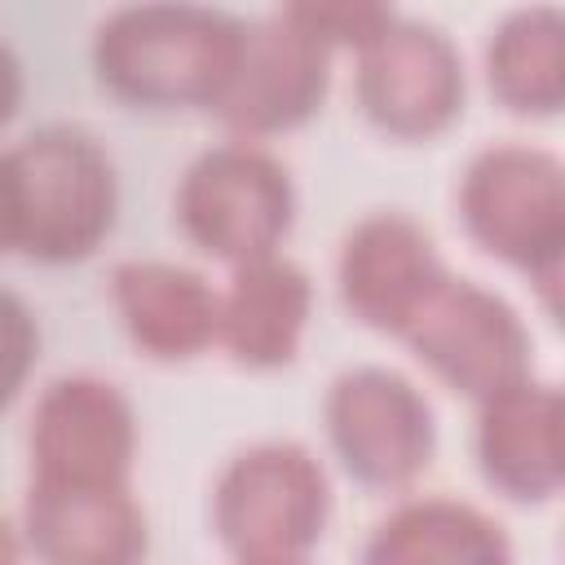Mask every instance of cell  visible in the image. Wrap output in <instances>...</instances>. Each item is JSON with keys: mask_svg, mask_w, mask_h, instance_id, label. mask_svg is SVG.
<instances>
[{"mask_svg": "<svg viewBox=\"0 0 565 565\" xmlns=\"http://www.w3.org/2000/svg\"><path fill=\"white\" fill-rule=\"evenodd\" d=\"M247 22L207 4L110 9L88 44L97 84L137 110H212L238 66Z\"/></svg>", "mask_w": 565, "mask_h": 565, "instance_id": "1", "label": "cell"}, {"mask_svg": "<svg viewBox=\"0 0 565 565\" xmlns=\"http://www.w3.org/2000/svg\"><path fill=\"white\" fill-rule=\"evenodd\" d=\"M459 225L472 247L516 269L547 318L561 313L565 274V168L530 141L481 146L455 190Z\"/></svg>", "mask_w": 565, "mask_h": 565, "instance_id": "2", "label": "cell"}, {"mask_svg": "<svg viewBox=\"0 0 565 565\" xmlns=\"http://www.w3.org/2000/svg\"><path fill=\"white\" fill-rule=\"evenodd\" d=\"M13 190V252L40 265H79L115 230L119 172L110 150L75 128L49 124L4 150Z\"/></svg>", "mask_w": 565, "mask_h": 565, "instance_id": "3", "label": "cell"}, {"mask_svg": "<svg viewBox=\"0 0 565 565\" xmlns=\"http://www.w3.org/2000/svg\"><path fill=\"white\" fill-rule=\"evenodd\" d=\"M331 521V477L300 441H252L212 481V534L234 565L309 561Z\"/></svg>", "mask_w": 565, "mask_h": 565, "instance_id": "4", "label": "cell"}, {"mask_svg": "<svg viewBox=\"0 0 565 565\" xmlns=\"http://www.w3.org/2000/svg\"><path fill=\"white\" fill-rule=\"evenodd\" d=\"M172 212L194 252L238 269L278 256L291 238L296 181L269 146L225 137L185 163Z\"/></svg>", "mask_w": 565, "mask_h": 565, "instance_id": "5", "label": "cell"}, {"mask_svg": "<svg viewBox=\"0 0 565 565\" xmlns=\"http://www.w3.org/2000/svg\"><path fill=\"white\" fill-rule=\"evenodd\" d=\"M411 358L450 393L481 406L534 380V335L490 287L446 274L397 335Z\"/></svg>", "mask_w": 565, "mask_h": 565, "instance_id": "6", "label": "cell"}, {"mask_svg": "<svg viewBox=\"0 0 565 565\" xmlns=\"http://www.w3.org/2000/svg\"><path fill=\"white\" fill-rule=\"evenodd\" d=\"M322 433L335 463L366 490H411L437 455V415L424 388L380 362L340 371L322 397Z\"/></svg>", "mask_w": 565, "mask_h": 565, "instance_id": "7", "label": "cell"}, {"mask_svg": "<svg viewBox=\"0 0 565 565\" xmlns=\"http://www.w3.org/2000/svg\"><path fill=\"white\" fill-rule=\"evenodd\" d=\"M353 97L380 137L402 146L433 141L463 115V53L441 26L397 9L375 40L353 53Z\"/></svg>", "mask_w": 565, "mask_h": 565, "instance_id": "8", "label": "cell"}, {"mask_svg": "<svg viewBox=\"0 0 565 565\" xmlns=\"http://www.w3.org/2000/svg\"><path fill=\"white\" fill-rule=\"evenodd\" d=\"M137 411L102 375H57L26 424V481L44 486H132Z\"/></svg>", "mask_w": 565, "mask_h": 565, "instance_id": "9", "label": "cell"}, {"mask_svg": "<svg viewBox=\"0 0 565 565\" xmlns=\"http://www.w3.org/2000/svg\"><path fill=\"white\" fill-rule=\"evenodd\" d=\"M331 49L309 35L291 9H274L260 22H247L238 66L212 106L230 137L265 146L300 124H309L331 88Z\"/></svg>", "mask_w": 565, "mask_h": 565, "instance_id": "10", "label": "cell"}, {"mask_svg": "<svg viewBox=\"0 0 565 565\" xmlns=\"http://www.w3.org/2000/svg\"><path fill=\"white\" fill-rule=\"evenodd\" d=\"M446 274L450 269L433 234L411 212L397 207L358 216L340 238V256H335V291L344 313L358 327L393 340Z\"/></svg>", "mask_w": 565, "mask_h": 565, "instance_id": "11", "label": "cell"}, {"mask_svg": "<svg viewBox=\"0 0 565 565\" xmlns=\"http://www.w3.org/2000/svg\"><path fill=\"white\" fill-rule=\"evenodd\" d=\"M22 547L35 565H141L150 521L132 486L26 481Z\"/></svg>", "mask_w": 565, "mask_h": 565, "instance_id": "12", "label": "cell"}, {"mask_svg": "<svg viewBox=\"0 0 565 565\" xmlns=\"http://www.w3.org/2000/svg\"><path fill=\"white\" fill-rule=\"evenodd\" d=\"M472 455L481 481L521 508L552 503L565 486V397L547 380H525L477 406Z\"/></svg>", "mask_w": 565, "mask_h": 565, "instance_id": "13", "label": "cell"}, {"mask_svg": "<svg viewBox=\"0 0 565 565\" xmlns=\"http://www.w3.org/2000/svg\"><path fill=\"white\" fill-rule=\"evenodd\" d=\"M110 309L128 344L163 366H181L216 349L221 291L177 260H119L110 269Z\"/></svg>", "mask_w": 565, "mask_h": 565, "instance_id": "14", "label": "cell"}, {"mask_svg": "<svg viewBox=\"0 0 565 565\" xmlns=\"http://www.w3.org/2000/svg\"><path fill=\"white\" fill-rule=\"evenodd\" d=\"M216 349L243 371L291 366L313 322V278L287 252L230 269L216 287Z\"/></svg>", "mask_w": 565, "mask_h": 565, "instance_id": "15", "label": "cell"}, {"mask_svg": "<svg viewBox=\"0 0 565 565\" xmlns=\"http://www.w3.org/2000/svg\"><path fill=\"white\" fill-rule=\"evenodd\" d=\"M358 565H516V552L486 508L450 494H419L371 525Z\"/></svg>", "mask_w": 565, "mask_h": 565, "instance_id": "16", "label": "cell"}, {"mask_svg": "<svg viewBox=\"0 0 565 565\" xmlns=\"http://www.w3.org/2000/svg\"><path fill=\"white\" fill-rule=\"evenodd\" d=\"M486 88L521 119H556L565 106V13L512 9L486 40Z\"/></svg>", "mask_w": 565, "mask_h": 565, "instance_id": "17", "label": "cell"}, {"mask_svg": "<svg viewBox=\"0 0 565 565\" xmlns=\"http://www.w3.org/2000/svg\"><path fill=\"white\" fill-rule=\"evenodd\" d=\"M287 9H291V18H296L309 35H318L331 53H340V49L358 53V49L371 44L375 31L397 13L393 4H358V0H309V4H287Z\"/></svg>", "mask_w": 565, "mask_h": 565, "instance_id": "18", "label": "cell"}, {"mask_svg": "<svg viewBox=\"0 0 565 565\" xmlns=\"http://www.w3.org/2000/svg\"><path fill=\"white\" fill-rule=\"evenodd\" d=\"M35 362H40V322L18 291L0 287V411H9L13 397L26 388Z\"/></svg>", "mask_w": 565, "mask_h": 565, "instance_id": "19", "label": "cell"}, {"mask_svg": "<svg viewBox=\"0 0 565 565\" xmlns=\"http://www.w3.org/2000/svg\"><path fill=\"white\" fill-rule=\"evenodd\" d=\"M26 97V75H22V57L9 49V40H0V132L13 124L18 106Z\"/></svg>", "mask_w": 565, "mask_h": 565, "instance_id": "20", "label": "cell"}, {"mask_svg": "<svg viewBox=\"0 0 565 565\" xmlns=\"http://www.w3.org/2000/svg\"><path fill=\"white\" fill-rule=\"evenodd\" d=\"M0 252H13V190H9L4 154H0Z\"/></svg>", "mask_w": 565, "mask_h": 565, "instance_id": "21", "label": "cell"}, {"mask_svg": "<svg viewBox=\"0 0 565 565\" xmlns=\"http://www.w3.org/2000/svg\"><path fill=\"white\" fill-rule=\"evenodd\" d=\"M0 565H26V547H22V530L0 512Z\"/></svg>", "mask_w": 565, "mask_h": 565, "instance_id": "22", "label": "cell"}, {"mask_svg": "<svg viewBox=\"0 0 565 565\" xmlns=\"http://www.w3.org/2000/svg\"><path fill=\"white\" fill-rule=\"evenodd\" d=\"M269 565H309V561H269Z\"/></svg>", "mask_w": 565, "mask_h": 565, "instance_id": "23", "label": "cell"}]
</instances>
